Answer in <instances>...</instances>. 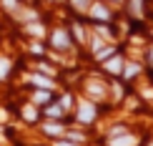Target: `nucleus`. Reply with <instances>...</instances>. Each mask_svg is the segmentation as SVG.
Segmentation results:
<instances>
[{
    "label": "nucleus",
    "mask_w": 153,
    "mask_h": 146,
    "mask_svg": "<svg viewBox=\"0 0 153 146\" xmlns=\"http://www.w3.org/2000/svg\"><path fill=\"white\" fill-rule=\"evenodd\" d=\"M78 118H80L83 124H91L93 118H95V109H93V103H85V101H83L80 109H78Z\"/></svg>",
    "instance_id": "f257e3e1"
},
{
    "label": "nucleus",
    "mask_w": 153,
    "mask_h": 146,
    "mask_svg": "<svg viewBox=\"0 0 153 146\" xmlns=\"http://www.w3.org/2000/svg\"><path fill=\"white\" fill-rule=\"evenodd\" d=\"M68 43H71V38H68L65 30H55V33H53V46L55 48H65Z\"/></svg>",
    "instance_id": "f03ea898"
},
{
    "label": "nucleus",
    "mask_w": 153,
    "mask_h": 146,
    "mask_svg": "<svg viewBox=\"0 0 153 146\" xmlns=\"http://www.w3.org/2000/svg\"><path fill=\"white\" fill-rule=\"evenodd\" d=\"M111 146H136V136H128V134H120V139H111Z\"/></svg>",
    "instance_id": "7ed1b4c3"
},
{
    "label": "nucleus",
    "mask_w": 153,
    "mask_h": 146,
    "mask_svg": "<svg viewBox=\"0 0 153 146\" xmlns=\"http://www.w3.org/2000/svg\"><path fill=\"white\" fill-rule=\"evenodd\" d=\"M91 13H93V18H98V20H108V18H111V13H108L103 5H93Z\"/></svg>",
    "instance_id": "20e7f679"
},
{
    "label": "nucleus",
    "mask_w": 153,
    "mask_h": 146,
    "mask_svg": "<svg viewBox=\"0 0 153 146\" xmlns=\"http://www.w3.org/2000/svg\"><path fill=\"white\" fill-rule=\"evenodd\" d=\"M30 81H33L35 86L45 88V91H50V88H53V81H50V78H43V76H30Z\"/></svg>",
    "instance_id": "39448f33"
},
{
    "label": "nucleus",
    "mask_w": 153,
    "mask_h": 146,
    "mask_svg": "<svg viewBox=\"0 0 153 146\" xmlns=\"http://www.w3.org/2000/svg\"><path fill=\"white\" fill-rule=\"evenodd\" d=\"M120 68H123V61L120 58H111L105 63V71H111V73H120Z\"/></svg>",
    "instance_id": "423d86ee"
},
{
    "label": "nucleus",
    "mask_w": 153,
    "mask_h": 146,
    "mask_svg": "<svg viewBox=\"0 0 153 146\" xmlns=\"http://www.w3.org/2000/svg\"><path fill=\"white\" fill-rule=\"evenodd\" d=\"M43 131H45V134H50V136H58V134H65V131H63V129H60L58 124H45V129H43Z\"/></svg>",
    "instance_id": "0eeeda50"
},
{
    "label": "nucleus",
    "mask_w": 153,
    "mask_h": 146,
    "mask_svg": "<svg viewBox=\"0 0 153 146\" xmlns=\"http://www.w3.org/2000/svg\"><path fill=\"white\" fill-rule=\"evenodd\" d=\"M8 73H10V61L8 58H0V78H5Z\"/></svg>",
    "instance_id": "6e6552de"
},
{
    "label": "nucleus",
    "mask_w": 153,
    "mask_h": 146,
    "mask_svg": "<svg viewBox=\"0 0 153 146\" xmlns=\"http://www.w3.org/2000/svg\"><path fill=\"white\" fill-rule=\"evenodd\" d=\"M25 30H28L30 35H43V25H38V23H30Z\"/></svg>",
    "instance_id": "1a4fd4ad"
},
{
    "label": "nucleus",
    "mask_w": 153,
    "mask_h": 146,
    "mask_svg": "<svg viewBox=\"0 0 153 146\" xmlns=\"http://www.w3.org/2000/svg\"><path fill=\"white\" fill-rule=\"evenodd\" d=\"M23 118H25V121H35V109H33V106L23 109Z\"/></svg>",
    "instance_id": "9d476101"
},
{
    "label": "nucleus",
    "mask_w": 153,
    "mask_h": 146,
    "mask_svg": "<svg viewBox=\"0 0 153 146\" xmlns=\"http://www.w3.org/2000/svg\"><path fill=\"white\" fill-rule=\"evenodd\" d=\"M60 109H63V106H48V111H45V113H48V116H53V118H58L60 113H63Z\"/></svg>",
    "instance_id": "9b49d317"
},
{
    "label": "nucleus",
    "mask_w": 153,
    "mask_h": 146,
    "mask_svg": "<svg viewBox=\"0 0 153 146\" xmlns=\"http://www.w3.org/2000/svg\"><path fill=\"white\" fill-rule=\"evenodd\" d=\"M123 73H126V76H128V78H131V76H136V73H138V66H136V63H128Z\"/></svg>",
    "instance_id": "f8f14e48"
},
{
    "label": "nucleus",
    "mask_w": 153,
    "mask_h": 146,
    "mask_svg": "<svg viewBox=\"0 0 153 146\" xmlns=\"http://www.w3.org/2000/svg\"><path fill=\"white\" fill-rule=\"evenodd\" d=\"M131 10L133 15H141V0H131Z\"/></svg>",
    "instance_id": "ddd939ff"
},
{
    "label": "nucleus",
    "mask_w": 153,
    "mask_h": 146,
    "mask_svg": "<svg viewBox=\"0 0 153 146\" xmlns=\"http://www.w3.org/2000/svg\"><path fill=\"white\" fill-rule=\"evenodd\" d=\"M88 88H91V93H93V96H100V93H103V88H100L98 83H88Z\"/></svg>",
    "instance_id": "4468645a"
},
{
    "label": "nucleus",
    "mask_w": 153,
    "mask_h": 146,
    "mask_svg": "<svg viewBox=\"0 0 153 146\" xmlns=\"http://www.w3.org/2000/svg\"><path fill=\"white\" fill-rule=\"evenodd\" d=\"M113 53V48H98V58H103L105 61V55H111Z\"/></svg>",
    "instance_id": "2eb2a0df"
},
{
    "label": "nucleus",
    "mask_w": 153,
    "mask_h": 146,
    "mask_svg": "<svg viewBox=\"0 0 153 146\" xmlns=\"http://www.w3.org/2000/svg\"><path fill=\"white\" fill-rule=\"evenodd\" d=\"M48 96H50L48 91H40V93H35V101H38V103H43V101H48Z\"/></svg>",
    "instance_id": "dca6fc26"
},
{
    "label": "nucleus",
    "mask_w": 153,
    "mask_h": 146,
    "mask_svg": "<svg viewBox=\"0 0 153 146\" xmlns=\"http://www.w3.org/2000/svg\"><path fill=\"white\" fill-rule=\"evenodd\" d=\"M3 3H5L8 10H18V0H3Z\"/></svg>",
    "instance_id": "f3484780"
},
{
    "label": "nucleus",
    "mask_w": 153,
    "mask_h": 146,
    "mask_svg": "<svg viewBox=\"0 0 153 146\" xmlns=\"http://www.w3.org/2000/svg\"><path fill=\"white\" fill-rule=\"evenodd\" d=\"M120 134H126V129H123V126H116V129L111 131V139H116V136H120Z\"/></svg>",
    "instance_id": "a211bd4d"
},
{
    "label": "nucleus",
    "mask_w": 153,
    "mask_h": 146,
    "mask_svg": "<svg viewBox=\"0 0 153 146\" xmlns=\"http://www.w3.org/2000/svg\"><path fill=\"white\" fill-rule=\"evenodd\" d=\"M73 5H75V8H88L91 0H73Z\"/></svg>",
    "instance_id": "6ab92c4d"
},
{
    "label": "nucleus",
    "mask_w": 153,
    "mask_h": 146,
    "mask_svg": "<svg viewBox=\"0 0 153 146\" xmlns=\"http://www.w3.org/2000/svg\"><path fill=\"white\" fill-rule=\"evenodd\" d=\"M73 30H75V38H78V40H83V38H85V35H83V28H80V25H75Z\"/></svg>",
    "instance_id": "aec40b11"
},
{
    "label": "nucleus",
    "mask_w": 153,
    "mask_h": 146,
    "mask_svg": "<svg viewBox=\"0 0 153 146\" xmlns=\"http://www.w3.org/2000/svg\"><path fill=\"white\" fill-rule=\"evenodd\" d=\"M60 106H63V109H68V106H71V96H63L60 98Z\"/></svg>",
    "instance_id": "412c9836"
},
{
    "label": "nucleus",
    "mask_w": 153,
    "mask_h": 146,
    "mask_svg": "<svg viewBox=\"0 0 153 146\" xmlns=\"http://www.w3.org/2000/svg\"><path fill=\"white\" fill-rule=\"evenodd\" d=\"M55 146H75V144H68V141H58Z\"/></svg>",
    "instance_id": "4be33fe9"
},
{
    "label": "nucleus",
    "mask_w": 153,
    "mask_h": 146,
    "mask_svg": "<svg viewBox=\"0 0 153 146\" xmlns=\"http://www.w3.org/2000/svg\"><path fill=\"white\" fill-rule=\"evenodd\" d=\"M151 61H153V48H151Z\"/></svg>",
    "instance_id": "5701e85b"
},
{
    "label": "nucleus",
    "mask_w": 153,
    "mask_h": 146,
    "mask_svg": "<svg viewBox=\"0 0 153 146\" xmlns=\"http://www.w3.org/2000/svg\"><path fill=\"white\" fill-rule=\"evenodd\" d=\"M151 146H153V144H151Z\"/></svg>",
    "instance_id": "b1692460"
}]
</instances>
